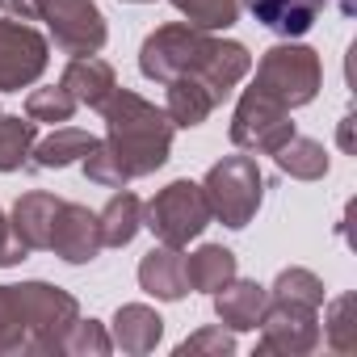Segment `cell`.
<instances>
[{
    "instance_id": "cell-1",
    "label": "cell",
    "mask_w": 357,
    "mask_h": 357,
    "mask_svg": "<svg viewBox=\"0 0 357 357\" xmlns=\"http://www.w3.org/2000/svg\"><path fill=\"white\" fill-rule=\"evenodd\" d=\"M139 72L155 84H168L176 76H198L215 93V101H223L252 72V55L244 43L211 38V30H198L190 22H168L143 38Z\"/></svg>"
},
{
    "instance_id": "cell-2",
    "label": "cell",
    "mask_w": 357,
    "mask_h": 357,
    "mask_svg": "<svg viewBox=\"0 0 357 357\" xmlns=\"http://www.w3.org/2000/svg\"><path fill=\"white\" fill-rule=\"evenodd\" d=\"M101 114H105V143L130 181L164 168L176 126L160 105H151L147 97H139L130 89H114L109 101L101 105Z\"/></svg>"
},
{
    "instance_id": "cell-3",
    "label": "cell",
    "mask_w": 357,
    "mask_h": 357,
    "mask_svg": "<svg viewBox=\"0 0 357 357\" xmlns=\"http://www.w3.org/2000/svg\"><path fill=\"white\" fill-rule=\"evenodd\" d=\"M211 219H219L223 227L240 231L257 219L261 202H265V176L257 168L252 155H223L219 164H211L206 181H202Z\"/></svg>"
},
{
    "instance_id": "cell-4",
    "label": "cell",
    "mask_w": 357,
    "mask_h": 357,
    "mask_svg": "<svg viewBox=\"0 0 357 357\" xmlns=\"http://www.w3.org/2000/svg\"><path fill=\"white\" fill-rule=\"evenodd\" d=\"M319 84H324L319 55H315L311 47L294 43V38H290V43L269 47V51L261 55V63H257V80H252V89H257V93H265V97L282 101L286 109H298V105L315 101Z\"/></svg>"
},
{
    "instance_id": "cell-5",
    "label": "cell",
    "mask_w": 357,
    "mask_h": 357,
    "mask_svg": "<svg viewBox=\"0 0 357 357\" xmlns=\"http://www.w3.org/2000/svg\"><path fill=\"white\" fill-rule=\"evenodd\" d=\"M143 227L168 244V248H185L211 227V206L198 181H172L164 185L147 206H143Z\"/></svg>"
},
{
    "instance_id": "cell-6",
    "label": "cell",
    "mask_w": 357,
    "mask_h": 357,
    "mask_svg": "<svg viewBox=\"0 0 357 357\" xmlns=\"http://www.w3.org/2000/svg\"><path fill=\"white\" fill-rule=\"evenodd\" d=\"M13 290H17V303L26 315L30 353H63V336L80 319V303L51 282H22Z\"/></svg>"
},
{
    "instance_id": "cell-7",
    "label": "cell",
    "mask_w": 357,
    "mask_h": 357,
    "mask_svg": "<svg viewBox=\"0 0 357 357\" xmlns=\"http://www.w3.org/2000/svg\"><path fill=\"white\" fill-rule=\"evenodd\" d=\"M294 135L290 109L257 89H244L236 114H231V143L240 151H257V155H273L286 139Z\"/></svg>"
},
{
    "instance_id": "cell-8",
    "label": "cell",
    "mask_w": 357,
    "mask_h": 357,
    "mask_svg": "<svg viewBox=\"0 0 357 357\" xmlns=\"http://www.w3.org/2000/svg\"><path fill=\"white\" fill-rule=\"evenodd\" d=\"M257 328H261L257 353L303 357V353L319 349V307H307V303H294V298H269Z\"/></svg>"
},
{
    "instance_id": "cell-9",
    "label": "cell",
    "mask_w": 357,
    "mask_h": 357,
    "mask_svg": "<svg viewBox=\"0 0 357 357\" xmlns=\"http://www.w3.org/2000/svg\"><path fill=\"white\" fill-rule=\"evenodd\" d=\"M38 22H47L63 55H97L105 47V17L93 0H38Z\"/></svg>"
},
{
    "instance_id": "cell-10",
    "label": "cell",
    "mask_w": 357,
    "mask_h": 357,
    "mask_svg": "<svg viewBox=\"0 0 357 357\" xmlns=\"http://www.w3.org/2000/svg\"><path fill=\"white\" fill-rule=\"evenodd\" d=\"M51 47L47 38L17 22V17H0V93H22L47 72Z\"/></svg>"
},
{
    "instance_id": "cell-11",
    "label": "cell",
    "mask_w": 357,
    "mask_h": 357,
    "mask_svg": "<svg viewBox=\"0 0 357 357\" xmlns=\"http://www.w3.org/2000/svg\"><path fill=\"white\" fill-rule=\"evenodd\" d=\"M55 257H63L68 265H89L101 257V227H97V215L80 202H59L55 211V227H51V244H47Z\"/></svg>"
},
{
    "instance_id": "cell-12",
    "label": "cell",
    "mask_w": 357,
    "mask_h": 357,
    "mask_svg": "<svg viewBox=\"0 0 357 357\" xmlns=\"http://www.w3.org/2000/svg\"><path fill=\"white\" fill-rule=\"evenodd\" d=\"M269 307V286L248 282V278H231L227 286L215 290V315L227 332H252L261 324Z\"/></svg>"
},
{
    "instance_id": "cell-13",
    "label": "cell",
    "mask_w": 357,
    "mask_h": 357,
    "mask_svg": "<svg viewBox=\"0 0 357 357\" xmlns=\"http://www.w3.org/2000/svg\"><path fill=\"white\" fill-rule=\"evenodd\" d=\"M139 286H143L151 298H164V303L185 298V294H190V282H185V257H181V248L155 244V248L139 261Z\"/></svg>"
},
{
    "instance_id": "cell-14",
    "label": "cell",
    "mask_w": 357,
    "mask_h": 357,
    "mask_svg": "<svg viewBox=\"0 0 357 357\" xmlns=\"http://www.w3.org/2000/svg\"><path fill=\"white\" fill-rule=\"evenodd\" d=\"M59 84L76 97V105L101 109V105L109 101V93L118 89V76H114V68H109L105 59H97V55H76V59L63 68Z\"/></svg>"
},
{
    "instance_id": "cell-15",
    "label": "cell",
    "mask_w": 357,
    "mask_h": 357,
    "mask_svg": "<svg viewBox=\"0 0 357 357\" xmlns=\"http://www.w3.org/2000/svg\"><path fill=\"white\" fill-rule=\"evenodd\" d=\"M248 9L261 26H269L282 38H303L315 17L328 9V0H248Z\"/></svg>"
},
{
    "instance_id": "cell-16",
    "label": "cell",
    "mask_w": 357,
    "mask_h": 357,
    "mask_svg": "<svg viewBox=\"0 0 357 357\" xmlns=\"http://www.w3.org/2000/svg\"><path fill=\"white\" fill-rule=\"evenodd\" d=\"M160 336H164V319L155 315V307H147V303H126V307H118L114 332H109L114 349L139 357V353H151V349L160 344Z\"/></svg>"
},
{
    "instance_id": "cell-17",
    "label": "cell",
    "mask_w": 357,
    "mask_h": 357,
    "mask_svg": "<svg viewBox=\"0 0 357 357\" xmlns=\"http://www.w3.org/2000/svg\"><path fill=\"white\" fill-rule=\"evenodd\" d=\"M55 211H59V198H55V194H43V190L22 194L17 206H13V215H9L13 236H17L30 252H34V248H47V244H51V227H55Z\"/></svg>"
},
{
    "instance_id": "cell-18",
    "label": "cell",
    "mask_w": 357,
    "mask_h": 357,
    "mask_svg": "<svg viewBox=\"0 0 357 357\" xmlns=\"http://www.w3.org/2000/svg\"><path fill=\"white\" fill-rule=\"evenodd\" d=\"M168 89V101H164V114L172 118V126H202L211 114H215V93L198 80V76H176L164 84Z\"/></svg>"
},
{
    "instance_id": "cell-19",
    "label": "cell",
    "mask_w": 357,
    "mask_h": 357,
    "mask_svg": "<svg viewBox=\"0 0 357 357\" xmlns=\"http://www.w3.org/2000/svg\"><path fill=\"white\" fill-rule=\"evenodd\" d=\"M97 227H101V244L105 248H126L139 236V227H143V202L122 185V194H114L105 202V211L97 215Z\"/></svg>"
},
{
    "instance_id": "cell-20",
    "label": "cell",
    "mask_w": 357,
    "mask_h": 357,
    "mask_svg": "<svg viewBox=\"0 0 357 357\" xmlns=\"http://www.w3.org/2000/svg\"><path fill=\"white\" fill-rule=\"evenodd\" d=\"M231 278H236V252L223 248V244H202L198 252L185 257V282H190V290L215 294Z\"/></svg>"
},
{
    "instance_id": "cell-21",
    "label": "cell",
    "mask_w": 357,
    "mask_h": 357,
    "mask_svg": "<svg viewBox=\"0 0 357 357\" xmlns=\"http://www.w3.org/2000/svg\"><path fill=\"white\" fill-rule=\"evenodd\" d=\"M273 160H278V168L286 176H294V181H319V176H328V151H324V143L303 139V135H290L273 151Z\"/></svg>"
},
{
    "instance_id": "cell-22",
    "label": "cell",
    "mask_w": 357,
    "mask_h": 357,
    "mask_svg": "<svg viewBox=\"0 0 357 357\" xmlns=\"http://www.w3.org/2000/svg\"><path fill=\"white\" fill-rule=\"evenodd\" d=\"M89 147H93V135H89V130H80V126H59L55 135H47L43 143H34L30 168H68V164H76Z\"/></svg>"
},
{
    "instance_id": "cell-23",
    "label": "cell",
    "mask_w": 357,
    "mask_h": 357,
    "mask_svg": "<svg viewBox=\"0 0 357 357\" xmlns=\"http://www.w3.org/2000/svg\"><path fill=\"white\" fill-rule=\"evenodd\" d=\"M38 143V122L0 114V172H17L30 164V151Z\"/></svg>"
},
{
    "instance_id": "cell-24",
    "label": "cell",
    "mask_w": 357,
    "mask_h": 357,
    "mask_svg": "<svg viewBox=\"0 0 357 357\" xmlns=\"http://www.w3.org/2000/svg\"><path fill=\"white\" fill-rule=\"evenodd\" d=\"M172 9L198 30H227L240 17V0H172Z\"/></svg>"
},
{
    "instance_id": "cell-25",
    "label": "cell",
    "mask_w": 357,
    "mask_h": 357,
    "mask_svg": "<svg viewBox=\"0 0 357 357\" xmlns=\"http://www.w3.org/2000/svg\"><path fill=\"white\" fill-rule=\"evenodd\" d=\"M319 340H328L336 353H353L357 349V319H353V294H336L328 303V315H324V328H319Z\"/></svg>"
},
{
    "instance_id": "cell-26",
    "label": "cell",
    "mask_w": 357,
    "mask_h": 357,
    "mask_svg": "<svg viewBox=\"0 0 357 357\" xmlns=\"http://www.w3.org/2000/svg\"><path fill=\"white\" fill-rule=\"evenodd\" d=\"M0 353H30V332L13 286H0Z\"/></svg>"
},
{
    "instance_id": "cell-27",
    "label": "cell",
    "mask_w": 357,
    "mask_h": 357,
    "mask_svg": "<svg viewBox=\"0 0 357 357\" xmlns=\"http://www.w3.org/2000/svg\"><path fill=\"white\" fill-rule=\"evenodd\" d=\"M76 114V97L63 89V84H51V89H34L26 97V118L30 122H72Z\"/></svg>"
},
{
    "instance_id": "cell-28",
    "label": "cell",
    "mask_w": 357,
    "mask_h": 357,
    "mask_svg": "<svg viewBox=\"0 0 357 357\" xmlns=\"http://www.w3.org/2000/svg\"><path fill=\"white\" fill-rule=\"evenodd\" d=\"M269 298H294V303H307V307H324V282L311 269L294 265V269L278 273V282L269 286Z\"/></svg>"
},
{
    "instance_id": "cell-29",
    "label": "cell",
    "mask_w": 357,
    "mask_h": 357,
    "mask_svg": "<svg viewBox=\"0 0 357 357\" xmlns=\"http://www.w3.org/2000/svg\"><path fill=\"white\" fill-rule=\"evenodd\" d=\"M80 164H84V176L93 185H105V190H122L130 176L122 172V164H118V155L109 151V143L105 139H93V147L80 155Z\"/></svg>"
},
{
    "instance_id": "cell-30",
    "label": "cell",
    "mask_w": 357,
    "mask_h": 357,
    "mask_svg": "<svg viewBox=\"0 0 357 357\" xmlns=\"http://www.w3.org/2000/svg\"><path fill=\"white\" fill-rule=\"evenodd\" d=\"M114 349L109 332L97 324V319H76L63 336V353H93V357H105Z\"/></svg>"
},
{
    "instance_id": "cell-31",
    "label": "cell",
    "mask_w": 357,
    "mask_h": 357,
    "mask_svg": "<svg viewBox=\"0 0 357 357\" xmlns=\"http://www.w3.org/2000/svg\"><path fill=\"white\" fill-rule=\"evenodd\" d=\"M198 353L227 357V353H236V336H231L223 324H215V328H202V332H194L190 340L176 344V357H198Z\"/></svg>"
},
{
    "instance_id": "cell-32",
    "label": "cell",
    "mask_w": 357,
    "mask_h": 357,
    "mask_svg": "<svg viewBox=\"0 0 357 357\" xmlns=\"http://www.w3.org/2000/svg\"><path fill=\"white\" fill-rule=\"evenodd\" d=\"M26 252H30V248H26L17 236H13V223H9V215L0 211V265H5V269H9V265H22V261H26Z\"/></svg>"
},
{
    "instance_id": "cell-33",
    "label": "cell",
    "mask_w": 357,
    "mask_h": 357,
    "mask_svg": "<svg viewBox=\"0 0 357 357\" xmlns=\"http://www.w3.org/2000/svg\"><path fill=\"white\" fill-rule=\"evenodd\" d=\"M0 9L17 22H34L38 17V0H0Z\"/></svg>"
},
{
    "instance_id": "cell-34",
    "label": "cell",
    "mask_w": 357,
    "mask_h": 357,
    "mask_svg": "<svg viewBox=\"0 0 357 357\" xmlns=\"http://www.w3.org/2000/svg\"><path fill=\"white\" fill-rule=\"evenodd\" d=\"M340 147L353 151V114H344V122H340Z\"/></svg>"
},
{
    "instance_id": "cell-35",
    "label": "cell",
    "mask_w": 357,
    "mask_h": 357,
    "mask_svg": "<svg viewBox=\"0 0 357 357\" xmlns=\"http://www.w3.org/2000/svg\"><path fill=\"white\" fill-rule=\"evenodd\" d=\"M135 5H139V0H135Z\"/></svg>"
}]
</instances>
